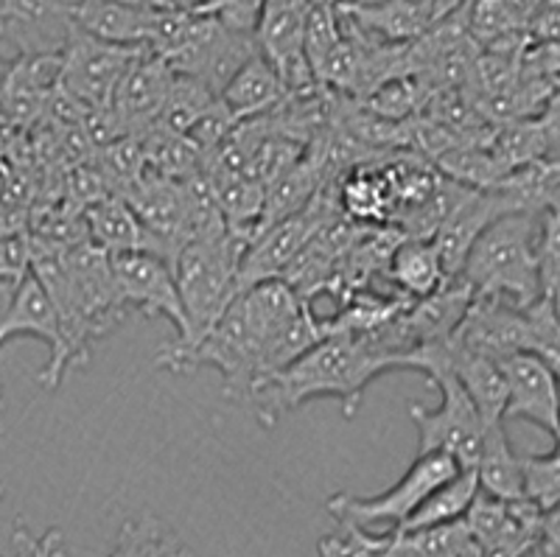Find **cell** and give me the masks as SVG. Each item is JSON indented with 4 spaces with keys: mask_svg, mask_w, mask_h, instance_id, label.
Here are the masks:
<instances>
[{
    "mask_svg": "<svg viewBox=\"0 0 560 557\" xmlns=\"http://www.w3.org/2000/svg\"><path fill=\"white\" fill-rule=\"evenodd\" d=\"M306 300L294 292L283 278L264 280L247 292L238 294L224 311L210 334L191 350L160 348V370L177 375L197 373L199 368H213L222 375L224 395L230 401H249L255 384L264 379L267 353L275 334L300 311Z\"/></svg>",
    "mask_w": 560,
    "mask_h": 557,
    "instance_id": "cell-1",
    "label": "cell"
},
{
    "mask_svg": "<svg viewBox=\"0 0 560 557\" xmlns=\"http://www.w3.org/2000/svg\"><path fill=\"white\" fill-rule=\"evenodd\" d=\"M389 370H401L398 359L368 336L328 334L287 370L255 384L247 404H253L255 420L267 429L278 423L283 411L314 398H337L345 420H350L362 406L368 386Z\"/></svg>",
    "mask_w": 560,
    "mask_h": 557,
    "instance_id": "cell-2",
    "label": "cell"
},
{
    "mask_svg": "<svg viewBox=\"0 0 560 557\" xmlns=\"http://www.w3.org/2000/svg\"><path fill=\"white\" fill-rule=\"evenodd\" d=\"M459 278L471 286L474 298H499L518 309L541 300V213L497 219L477 239Z\"/></svg>",
    "mask_w": 560,
    "mask_h": 557,
    "instance_id": "cell-3",
    "label": "cell"
},
{
    "mask_svg": "<svg viewBox=\"0 0 560 557\" xmlns=\"http://www.w3.org/2000/svg\"><path fill=\"white\" fill-rule=\"evenodd\" d=\"M247 244V239L228 230V233L188 241L179 250V255L174 258V275H177L179 294H183L188 328L163 348L177 350V353L197 348L210 334V328L222 320L230 303L242 294L238 272H242Z\"/></svg>",
    "mask_w": 560,
    "mask_h": 557,
    "instance_id": "cell-4",
    "label": "cell"
},
{
    "mask_svg": "<svg viewBox=\"0 0 560 557\" xmlns=\"http://www.w3.org/2000/svg\"><path fill=\"white\" fill-rule=\"evenodd\" d=\"M429 384H434L443 395V404L438 409H427L420 404H409V418L418 426V454H429V451H443V454L454 456L463 468L474 471L482 451L485 431H488V420L482 418V411L471 401V395L465 393V386L459 384L457 375L448 368H434L427 373Z\"/></svg>",
    "mask_w": 560,
    "mask_h": 557,
    "instance_id": "cell-5",
    "label": "cell"
},
{
    "mask_svg": "<svg viewBox=\"0 0 560 557\" xmlns=\"http://www.w3.org/2000/svg\"><path fill=\"white\" fill-rule=\"evenodd\" d=\"M468 471L454 460V456L443 454V451H429V454H418L407 474L395 481L393 488L384 490L378 496H348L334 494L325 501V510L339 521V524H357L370 526L378 521H389V524L401 526L409 515L418 510V504L427 499L432 490L440 485H446L448 479Z\"/></svg>",
    "mask_w": 560,
    "mask_h": 557,
    "instance_id": "cell-6",
    "label": "cell"
},
{
    "mask_svg": "<svg viewBox=\"0 0 560 557\" xmlns=\"http://www.w3.org/2000/svg\"><path fill=\"white\" fill-rule=\"evenodd\" d=\"M14 336H34L48 345V361L39 370L37 384L43 390H57L68 375V345H65L59 314L54 309L51 294L45 292L43 280L28 269L26 278L9 286L7 298L0 303V348L14 339Z\"/></svg>",
    "mask_w": 560,
    "mask_h": 557,
    "instance_id": "cell-7",
    "label": "cell"
},
{
    "mask_svg": "<svg viewBox=\"0 0 560 557\" xmlns=\"http://www.w3.org/2000/svg\"><path fill=\"white\" fill-rule=\"evenodd\" d=\"M143 48L104 43V39L73 28L59 54V88L68 90L88 109L113 107L124 73Z\"/></svg>",
    "mask_w": 560,
    "mask_h": 557,
    "instance_id": "cell-8",
    "label": "cell"
},
{
    "mask_svg": "<svg viewBox=\"0 0 560 557\" xmlns=\"http://www.w3.org/2000/svg\"><path fill=\"white\" fill-rule=\"evenodd\" d=\"M113 272L129 314L135 311L149 320H166L174 334H185L188 320L172 260L147 250L118 253L113 255Z\"/></svg>",
    "mask_w": 560,
    "mask_h": 557,
    "instance_id": "cell-9",
    "label": "cell"
},
{
    "mask_svg": "<svg viewBox=\"0 0 560 557\" xmlns=\"http://www.w3.org/2000/svg\"><path fill=\"white\" fill-rule=\"evenodd\" d=\"M79 0H0L3 43L28 54H62L73 34V12Z\"/></svg>",
    "mask_w": 560,
    "mask_h": 557,
    "instance_id": "cell-10",
    "label": "cell"
},
{
    "mask_svg": "<svg viewBox=\"0 0 560 557\" xmlns=\"http://www.w3.org/2000/svg\"><path fill=\"white\" fill-rule=\"evenodd\" d=\"M452 339L497 361L533 348L527 311L499 298H474Z\"/></svg>",
    "mask_w": 560,
    "mask_h": 557,
    "instance_id": "cell-11",
    "label": "cell"
},
{
    "mask_svg": "<svg viewBox=\"0 0 560 557\" xmlns=\"http://www.w3.org/2000/svg\"><path fill=\"white\" fill-rule=\"evenodd\" d=\"M508 375V409L504 420H529L538 429L560 434V386L547 361L533 350L513 353L502 361Z\"/></svg>",
    "mask_w": 560,
    "mask_h": 557,
    "instance_id": "cell-12",
    "label": "cell"
},
{
    "mask_svg": "<svg viewBox=\"0 0 560 557\" xmlns=\"http://www.w3.org/2000/svg\"><path fill=\"white\" fill-rule=\"evenodd\" d=\"M174 77L177 73L172 70V65L149 48L135 57L113 98V109L121 120L124 132L143 135L158 124L168 93H172Z\"/></svg>",
    "mask_w": 560,
    "mask_h": 557,
    "instance_id": "cell-13",
    "label": "cell"
},
{
    "mask_svg": "<svg viewBox=\"0 0 560 557\" xmlns=\"http://www.w3.org/2000/svg\"><path fill=\"white\" fill-rule=\"evenodd\" d=\"M59 84V54L14 57L0 82V115L12 127H34L48 113Z\"/></svg>",
    "mask_w": 560,
    "mask_h": 557,
    "instance_id": "cell-14",
    "label": "cell"
},
{
    "mask_svg": "<svg viewBox=\"0 0 560 557\" xmlns=\"http://www.w3.org/2000/svg\"><path fill=\"white\" fill-rule=\"evenodd\" d=\"M337 9L348 26L384 45L415 43L434 23V14L412 0H339Z\"/></svg>",
    "mask_w": 560,
    "mask_h": 557,
    "instance_id": "cell-15",
    "label": "cell"
},
{
    "mask_svg": "<svg viewBox=\"0 0 560 557\" xmlns=\"http://www.w3.org/2000/svg\"><path fill=\"white\" fill-rule=\"evenodd\" d=\"M160 9L129 7L121 0H79L73 12V26L104 43L147 48L152 39Z\"/></svg>",
    "mask_w": 560,
    "mask_h": 557,
    "instance_id": "cell-16",
    "label": "cell"
},
{
    "mask_svg": "<svg viewBox=\"0 0 560 557\" xmlns=\"http://www.w3.org/2000/svg\"><path fill=\"white\" fill-rule=\"evenodd\" d=\"M384 275L395 292L409 300L432 298L452 280L432 239H404L389 255Z\"/></svg>",
    "mask_w": 560,
    "mask_h": 557,
    "instance_id": "cell-17",
    "label": "cell"
},
{
    "mask_svg": "<svg viewBox=\"0 0 560 557\" xmlns=\"http://www.w3.org/2000/svg\"><path fill=\"white\" fill-rule=\"evenodd\" d=\"M289 93L280 82L278 70L275 65L269 62L264 54L249 59L242 70H238V77L224 88V93L219 95V102L224 104L233 118L238 124L253 118H261V115H269L272 109H278L280 104L287 102Z\"/></svg>",
    "mask_w": 560,
    "mask_h": 557,
    "instance_id": "cell-18",
    "label": "cell"
},
{
    "mask_svg": "<svg viewBox=\"0 0 560 557\" xmlns=\"http://www.w3.org/2000/svg\"><path fill=\"white\" fill-rule=\"evenodd\" d=\"M84 222H88L90 241L102 247L104 253H158L152 235L143 228L132 205L124 197H104L96 205L84 208ZM160 255V253H158Z\"/></svg>",
    "mask_w": 560,
    "mask_h": 557,
    "instance_id": "cell-19",
    "label": "cell"
},
{
    "mask_svg": "<svg viewBox=\"0 0 560 557\" xmlns=\"http://www.w3.org/2000/svg\"><path fill=\"white\" fill-rule=\"evenodd\" d=\"M308 12H312V0H267L255 28V39L269 62L280 65L306 54L303 43H306Z\"/></svg>",
    "mask_w": 560,
    "mask_h": 557,
    "instance_id": "cell-20",
    "label": "cell"
},
{
    "mask_svg": "<svg viewBox=\"0 0 560 557\" xmlns=\"http://www.w3.org/2000/svg\"><path fill=\"white\" fill-rule=\"evenodd\" d=\"M479 490L502 501H522L524 494V460L513 451L502 423H490L485 431L482 451L474 465Z\"/></svg>",
    "mask_w": 560,
    "mask_h": 557,
    "instance_id": "cell-21",
    "label": "cell"
},
{
    "mask_svg": "<svg viewBox=\"0 0 560 557\" xmlns=\"http://www.w3.org/2000/svg\"><path fill=\"white\" fill-rule=\"evenodd\" d=\"M479 494V479L474 471H459L454 479H448L446 485H440L438 490L420 501L418 510L404 521L401 526H393V530H429V526H443L454 524V521H463L471 501Z\"/></svg>",
    "mask_w": 560,
    "mask_h": 557,
    "instance_id": "cell-22",
    "label": "cell"
},
{
    "mask_svg": "<svg viewBox=\"0 0 560 557\" xmlns=\"http://www.w3.org/2000/svg\"><path fill=\"white\" fill-rule=\"evenodd\" d=\"M217 102H219V95L210 93L202 82L177 73L172 84V93H168L166 98V107H163V113H160L154 127H163L168 129V132H177V135H188L194 127H197V120L202 118V115L208 113Z\"/></svg>",
    "mask_w": 560,
    "mask_h": 557,
    "instance_id": "cell-23",
    "label": "cell"
},
{
    "mask_svg": "<svg viewBox=\"0 0 560 557\" xmlns=\"http://www.w3.org/2000/svg\"><path fill=\"white\" fill-rule=\"evenodd\" d=\"M342 39V18H339L337 7L331 3H319V0H312V12H308L306 23V57L312 62L314 73L319 79V70L328 62V57L334 54V48Z\"/></svg>",
    "mask_w": 560,
    "mask_h": 557,
    "instance_id": "cell-24",
    "label": "cell"
},
{
    "mask_svg": "<svg viewBox=\"0 0 560 557\" xmlns=\"http://www.w3.org/2000/svg\"><path fill=\"white\" fill-rule=\"evenodd\" d=\"M524 494L538 507L560 504V438L549 454H533L524 460Z\"/></svg>",
    "mask_w": 560,
    "mask_h": 557,
    "instance_id": "cell-25",
    "label": "cell"
},
{
    "mask_svg": "<svg viewBox=\"0 0 560 557\" xmlns=\"http://www.w3.org/2000/svg\"><path fill=\"white\" fill-rule=\"evenodd\" d=\"M264 7H267V0H210L208 7L197 9V12L213 14L233 32L255 34Z\"/></svg>",
    "mask_w": 560,
    "mask_h": 557,
    "instance_id": "cell-26",
    "label": "cell"
},
{
    "mask_svg": "<svg viewBox=\"0 0 560 557\" xmlns=\"http://www.w3.org/2000/svg\"><path fill=\"white\" fill-rule=\"evenodd\" d=\"M12 544L18 546L20 557H62V532L48 530L39 538H32L26 530V524H18L12 535Z\"/></svg>",
    "mask_w": 560,
    "mask_h": 557,
    "instance_id": "cell-27",
    "label": "cell"
},
{
    "mask_svg": "<svg viewBox=\"0 0 560 557\" xmlns=\"http://www.w3.org/2000/svg\"><path fill=\"white\" fill-rule=\"evenodd\" d=\"M538 127L544 135V147H547V160H558L560 163V88L549 95V102L544 104L541 115H538Z\"/></svg>",
    "mask_w": 560,
    "mask_h": 557,
    "instance_id": "cell-28",
    "label": "cell"
},
{
    "mask_svg": "<svg viewBox=\"0 0 560 557\" xmlns=\"http://www.w3.org/2000/svg\"><path fill=\"white\" fill-rule=\"evenodd\" d=\"M468 3H471V0H438V3H434V20L446 18V14L457 12V9L468 7Z\"/></svg>",
    "mask_w": 560,
    "mask_h": 557,
    "instance_id": "cell-29",
    "label": "cell"
},
{
    "mask_svg": "<svg viewBox=\"0 0 560 557\" xmlns=\"http://www.w3.org/2000/svg\"><path fill=\"white\" fill-rule=\"evenodd\" d=\"M121 3H129V7H143V9H168V7H174V0H121Z\"/></svg>",
    "mask_w": 560,
    "mask_h": 557,
    "instance_id": "cell-30",
    "label": "cell"
},
{
    "mask_svg": "<svg viewBox=\"0 0 560 557\" xmlns=\"http://www.w3.org/2000/svg\"><path fill=\"white\" fill-rule=\"evenodd\" d=\"M210 0H174V7L177 9H191V12H197V9H205L208 7Z\"/></svg>",
    "mask_w": 560,
    "mask_h": 557,
    "instance_id": "cell-31",
    "label": "cell"
},
{
    "mask_svg": "<svg viewBox=\"0 0 560 557\" xmlns=\"http://www.w3.org/2000/svg\"><path fill=\"white\" fill-rule=\"evenodd\" d=\"M9 190V172L7 165H0V202H3V197H7Z\"/></svg>",
    "mask_w": 560,
    "mask_h": 557,
    "instance_id": "cell-32",
    "label": "cell"
},
{
    "mask_svg": "<svg viewBox=\"0 0 560 557\" xmlns=\"http://www.w3.org/2000/svg\"><path fill=\"white\" fill-rule=\"evenodd\" d=\"M412 3H418V7L429 9V12H432V14H434V3H438V0H412Z\"/></svg>",
    "mask_w": 560,
    "mask_h": 557,
    "instance_id": "cell-33",
    "label": "cell"
},
{
    "mask_svg": "<svg viewBox=\"0 0 560 557\" xmlns=\"http://www.w3.org/2000/svg\"><path fill=\"white\" fill-rule=\"evenodd\" d=\"M0 411H3V386H0Z\"/></svg>",
    "mask_w": 560,
    "mask_h": 557,
    "instance_id": "cell-34",
    "label": "cell"
},
{
    "mask_svg": "<svg viewBox=\"0 0 560 557\" xmlns=\"http://www.w3.org/2000/svg\"><path fill=\"white\" fill-rule=\"evenodd\" d=\"M549 557H560V549H555V552H547Z\"/></svg>",
    "mask_w": 560,
    "mask_h": 557,
    "instance_id": "cell-35",
    "label": "cell"
},
{
    "mask_svg": "<svg viewBox=\"0 0 560 557\" xmlns=\"http://www.w3.org/2000/svg\"><path fill=\"white\" fill-rule=\"evenodd\" d=\"M3 494H7V488H3V485H0V499H3Z\"/></svg>",
    "mask_w": 560,
    "mask_h": 557,
    "instance_id": "cell-36",
    "label": "cell"
}]
</instances>
